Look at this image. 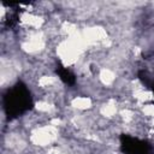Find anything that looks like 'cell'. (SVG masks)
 Masks as SVG:
<instances>
[{
	"mask_svg": "<svg viewBox=\"0 0 154 154\" xmlns=\"http://www.w3.org/2000/svg\"><path fill=\"white\" fill-rule=\"evenodd\" d=\"M72 106L79 111H85L90 108L91 106V100L87 96H77L72 100Z\"/></svg>",
	"mask_w": 154,
	"mask_h": 154,
	"instance_id": "obj_1",
	"label": "cell"
}]
</instances>
